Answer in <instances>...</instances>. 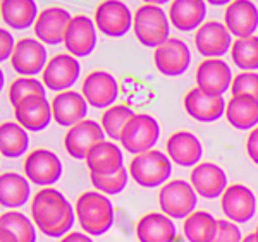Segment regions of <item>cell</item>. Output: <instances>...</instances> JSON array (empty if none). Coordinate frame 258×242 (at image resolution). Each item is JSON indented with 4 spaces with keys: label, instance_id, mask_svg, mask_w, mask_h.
<instances>
[{
    "label": "cell",
    "instance_id": "6da1fadb",
    "mask_svg": "<svg viewBox=\"0 0 258 242\" xmlns=\"http://www.w3.org/2000/svg\"><path fill=\"white\" fill-rule=\"evenodd\" d=\"M31 220L47 237H64L71 232L76 211L60 191L43 187L31 199Z\"/></svg>",
    "mask_w": 258,
    "mask_h": 242
},
{
    "label": "cell",
    "instance_id": "7a4b0ae2",
    "mask_svg": "<svg viewBox=\"0 0 258 242\" xmlns=\"http://www.w3.org/2000/svg\"><path fill=\"white\" fill-rule=\"evenodd\" d=\"M76 220L88 235H103L114 225V206L105 194L86 191L74 204Z\"/></svg>",
    "mask_w": 258,
    "mask_h": 242
},
{
    "label": "cell",
    "instance_id": "3957f363",
    "mask_svg": "<svg viewBox=\"0 0 258 242\" xmlns=\"http://www.w3.org/2000/svg\"><path fill=\"white\" fill-rule=\"evenodd\" d=\"M133 31L143 47L155 50L170 38L169 14L160 6L143 4L133 16Z\"/></svg>",
    "mask_w": 258,
    "mask_h": 242
},
{
    "label": "cell",
    "instance_id": "277c9868",
    "mask_svg": "<svg viewBox=\"0 0 258 242\" xmlns=\"http://www.w3.org/2000/svg\"><path fill=\"white\" fill-rule=\"evenodd\" d=\"M129 175L141 187H162L170 179L172 174V162L167 153L160 149H148L138 153L129 162Z\"/></svg>",
    "mask_w": 258,
    "mask_h": 242
},
{
    "label": "cell",
    "instance_id": "5b68a950",
    "mask_svg": "<svg viewBox=\"0 0 258 242\" xmlns=\"http://www.w3.org/2000/svg\"><path fill=\"white\" fill-rule=\"evenodd\" d=\"M198 194L188 181H167L159 191V204L164 215L170 218H186L197 210Z\"/></svg>",
    "mask_w": 258,
    "mask_h": 242
},
{
    "label": "cell",
    "instance_id": "8992f818",
    "mask_svg": "<svg viewBox=\"0 0 258 242\" xmlns=\"http://www.w3.org/2000/svg\"><path fill=\"white\" fill-rule=\"evenodd\" d=\"M160 124L150 114H135L120 136V144L133 155L153 149L159 143Z\"/></svg>",
    "mask_w": 258,
    "mask_h": 242
},
{
    "label": "cell",
    "instance_id": "52a82bcc",
    "mask_svg": "<svg viewBox=\"0 0 258 242\" xmlns=\"http://www.w3.org/2000/svg\"><path fill=\"white\" fill-rule=\"evenodd\" d=\"M24 175L35 186L50 187L62 177V162L57 153L47 148H36L24 158Z\"/></svg>",
    "mask_w": 258,
    "mask_h": 242
},
{
    "label": "cell",
    "instance_id": "ba28073f",
    "mask_svg": "<svg viewBox=\"0 0 258 242\" xmlns=\"http://www.w3.org/2000/svg\"><path fill=\"white\" fill-rule=\"evenodd\" d=\"M133 12L122 0H103L95 9V26L109 38H120L133 28Z\"/></svg>",
    "mask_w": 258,
    "mask_h": 242
},
{
    "label": "cell",
    "instance_id": "9c48e42d",
    "mask_svg": "<svg viewBox=\"0 0 258 242\" xmlns=\"http://www.w3.org/2000/svg\"><path fill=\"white\" fill-rule=\"evenodd\" d=\"M80 74L81 65L76 57L71 53H57L45 65L43 72H41V83L47 90L60 93V91L71 90L76 85Z\"/></svg>",
    "mask_w": 258,
    "mask_h": 242
},
{
    "label": "cell",
    "instance_id": "30bf717a",
    "mask_svg": "<svg viewBox=\"0 0 258 242\" xmlns=\"http://www.w3.org/2000/svg\"><path fill=\"white\" fill-rule=\"evenodd\" d=\"M81 95L93 108H109L119 98V83L109 70H91L81 85Z\"/></svg>",
    "mask_w": 258,
    "mask_h": 242
},
{
    "label": "cell",
    "instance_id": "8fae6325",
    "mask_svg": "<svg viewBox=\"0 0 258 242\" xmlns=\"http://www.w3.org/2000/svg\"><path fill=\"white\" fill-rule=\"evenodd\" d=\"M153 64L160 74L167 77L182 76L191 64V50L188 43L170 36L165 43L153 50Z\"/></svg>",
    "mask_w": 258,
    "mask_h": 242
},
{
    "label": "cell",
    "instance_id": "7c38bea8",
    "mask_svg": "<svg viewBox=\"0 0 258 242\" xmlns=\"http://www.w3.org/2000/svg\"><path fill=\"white\" fill-rule=\"evenodd\" d=\"M11 65L21 76L33 77L43 72L47 65V48L36 38H21L16 41L11 55Z\"/></svg>",
    "mask_w": 258,
    "mask_h": 242
},
{
    "label": "cell",
    "instance_id": "4fadbf2b",
    "mask_svg": "<svg viewBox=\"0 0 258 242\" xmlns=\"http://www.w3.org/2000/svg\"><path fill=\"white\" fill-rule=\"evenodd\" d=\"M195 47L205 58H220L231 50L232 35L220 21H205L195 31Z\"/></svg>",
    "mask_w": 258,
    "mask_h": 242
},
{
    "label": "cell",
    "instance_id": "5bb4252c",
    "mask_svg": "<svg viewBox=\"0 0 258 242\" xmlns=\"http://www.w3.org/2000/svg\"><path fill=\"white\" fill-rule=\"evenodd\" d=\"M258 199L244 184H231L220 196V210L227 220L234 223H246L256 211Z\"/></svg>",
    "mask_w": 258,
    "mask_h": 242
},
{
    "label": "cell",
    "instance_id": "9a60e30c",
    "mask_svg": "<svg viewBox=\"0 0 258 242\" xmlns=\"http://www.w3.org/2000/svg\"><path fill=\"white\" fill-rule=\"evenodd\" d=\"M105 139L100 122L93 119H83L68 129L64 136V148L68 155L74 160H85L86 155L95 144Z\"/></svg>",
    "mask_w": 258,
    "mask_h": 242
},
{
    "label": "cell",
    "instance_id": "2e32d148",
    "mask_svg": "<svg viewBox=\"0 0 258 242\" xmlns=\"http://www.w3.org/2000/svg\"><path fill=\"white\" fill-rule=\"evenodd\" d=\"M64 47L74 57H88L97 47V26L88 16H73L64 35Z\"/></svg>",
    "mask_w": 258,
    "mask_h": 242
},
{
    "label": "cell",
    "instance_id": "e0dca14e",
    "mask_svg": "<svg viewBox=\"0 0 258 242\" xmlns=\"http://www.w3.org/2000/svg\"><path fill=\"white\" fill-rule=\"evenodd\" d=\"M184 110L191 119L198 122H215L226 114V100L220 95H212L203 91L202 88L195 86L186 93L182 100Z\"/></svg>",
    "mask_w": 258,
    "mask_h": 242
},
{
    "label": "cell",
    "instance_id": "ac0fdd59",
    "mask_svg": "<svg viewBox=\"0 0 258 242\" xmlns=\"http://www.w3.org/2000/svg\"><path fill=\"white\" fill-rule=\"evenodd\" d=\"M189 184L197 191L198 196L207 199L220 198L222 193L226 191L227 184V175L224 172L222 167L212 164V162H200L191 169L189 175Z\"/></svg>",
    "mask_w": 258,
    "mask_h": 242
},
{
    "label": "cell",
    "instance_id": "d6986e66",
    "mask_svg": "<svg viewBox=\"0 0 258 242\" xmlns=\"http://www.w3.org/2000/svg\"><path fill=\"white\" fill-rule=\"evenodd\" d=\"M232 72L229 64L222 58H203L197 67V86L203 91H209L212 95H220L224 97L227 90H231Z\"/></svg>",
    "mask_w": 258,
    "mask_h": 242
},
{
    "label": "cell",
    "instance_id": "ffe728a7",
    "mask_svg": "<svg viewBox=\"0 0 258 242\" xmlns=\"http://www.w3.org/2000/svg\"><path fill=\"white\" fill-rule=\"evenodd\" d=\"M50 107H52V119L64 127L74 126L88 115V102L80 91L74 90L55 93V97L50 102Z\"/></svg>",
    "mask_w": 258,
    "mask_h": 242
},
{
    "label": "cell",
    "instance_id": "44dd1931",
    "mask_svg": "<svg viewBox=\"0 0 258 242\" xmlns=\"http://www.w3.org/2000/svg\"><path fill=\"white\" fill-rule=\"evenodd\" d=\"M224 24L232 36L255 35L258 29V9L251 0H232L224 11Z\"/></svg>",
    "mask_w": 258,
    "mask_h": 242
},
{
    "label": "cell",
    "instance_id": "7402d4cb",
    "mask_svg": "<svg viewBox=\"0 0 258 242\" xmlns=\"http://www.w3.org/2000/svg\"><path fill=\"white\" fill-rule=\"evenodd\" d=\"M16 122L30 132H40L48 127L52 119V107L47 97L35 95L14 107Z\"/></svg>",
    "mask_w": 258,
    "mask_h": 242
},
{
    "label": "cell",
    "instance_id": "603a6c76",
    "mask_svg": "<svg viewBox=\"0 0 258 242\" xmlns=\"http://www.w3.org/2000/svg\"><path fill=\"white\" fill-rule=\"evenodd\" d=\"M165 153L172 164L181 167H191L200 164L203 155V146L198 136L189 131H176L165 141Z\"/></svg>",
    "mask_w": 258,
    "mask_h": 242
},
{
    "label": "cell",
    "instance_id": "cb8c5ba5",
    "mask_svg": "<svg viewBox=\"0 0 258 242\" xmlns=\"http://www.w3.org/2000/svg\"><path fill=\"white\" fill-rule=\"evenodd\" d=\"M73 16L62 7H47L38 12L35 24V35L43 45H59L64 41L66 29Z\"/></svg>",
    "mask_w": 258,
    "mask_h": 242
},
{
    "label": "cell",
    "instance_id": "d4e9b609",
    "mask_svg": "<svg viewBox=\"0 0 258 242\" xmlns=\"http://www.w3.org/2000/svg\"><path fill=\"white\" fill-rule=\"evenodd\" d=\"M169 21L179 31H197L205 23V0H172L169 7Z\"/></svg>",
    "mask_w": 258,
    "mask_h": 242
},
{
    "label": "cell",
    "instance_id": "484cf974",
    "mask_svg": "<svg viewBox=\"0 0 258 242\" xmlns=\"http://www.w3.org/2000/svg\"><path fill=\"white\" fill-rule=\"evenodd\" d=\"M90 174H114L124 169V155L114 141H100L85 158Z\"/></svg>",
    "mask_w": 258,
    "mask_h": 242
},
{
    "label": "cell",
    "instance_id": "4316f807",
    "mask_svg": "<svg viewBox=\"0 0 258 242\" xmlns=\"http://www.w3.org/2000/svg\"><path fill=\"white\" fill-rule=\"evenodd\" d=\"M136 237L140 242H174L176 225L170 216L150 211L136 223Z\"/></svg>",
    "mask_w": 258,
    "mask_h": 242
},
{
    "label": "cell",
    "instance_id": "83f0119b",
    "mask_svg": "<svg viewBox=\"0 0 258 242\" xmlns=\"http://www.w3.org/2000/svg\"><path fill=\"white\" fill-rule=\"evenodd\" d=\"M31 187L26 175L16 172L0 174V204L6 208H21L30 201Z\"/></svg>",
    "mask_w": 258,
    "mask_h": 242
},
{
    "label": "cell",
    "instance_id": "f1b7e54d",
    "mask_svg": "<svg viewBox=\"0 0 258 242\" xmlns=\"http://www.w3.org/2000/svg\"><path fill=\"white\" fill-rule=\"evenodd\" d=\"M226 119L239 131H251L258 126V100L231 97L226 105Z\"/></svg>",
    "mask_w": 258,
    "mask_h": 242
},
{
    "label": "cell",
    "instance_id": "f546056e",
    "mask_svg": "<svg viewBox=\"0 0 258 242\" xmlns=\"http://www.w3.org/2000/svg\"><path fill=\"white\" fill-rule=\"evenodd\" d=\"M0 16L9 28L26 29L35 24L38 18V7L35 0H2Z\"/></svg>",
    "mask_w": 258,
    "mask_h": 242
},
{
    "label": "cell",
    "instance_id": "4dcf8cb0",
    "mask_svg": "<svg viewBox=\"0 0 258 242\" xmlns=\"http://www.w3.org/2000/svg\"><path fill=\"white\" fill-rule=\"evenodd\" d=\"M30 148V136L28 131L18 122L0 124V155L6 158H19L26 155Z\"/></svg>",
    "mask_w": 258,
    "mask_h": 242
},
{
    "label": "cell",
    "instance_id": "1f68e13d",
    "mask_svg": "<svg viewBox=\"0 0 258 242\" xmlns=\"http://www.w3.org/2000/svg\"><path fill=\"white\" fill-rule=\"evenodd\" d=\"M215 228H217V218H214L205 210H195L186 216L182 223V233L188 242H210Z\"/></svg>",
    "mask_w": 258,
    "mask_h": 242
},
{
    "label": "cell",
    "instance_id": "d6a6232c",
    "mask_svg": "<svg viewBox=\"0 0 258 242\" xmlns=\"http://www.w3.org/2000/svg\"><path fill=\"white\" fill-rule=\"evenodd\" d=\"M133 117H135V112L127 105H112L105 108V112L102 114L100 126L105 136H109L112 141H120V136Z\"/></svg>",
    "mask_w": 258,
    "mask_h": 242
},
{
    "label": "cell",
    "instance_id": "836d02e7",
    "mask_svg": "<svg viewBox=\"0 0 258 242\" xmlns=\"http://www.w3.org/2000/svg\"><path fill=\"white\" fill-rule=\"evenodd\" d=\"M231 58L239 69L256 70L258 69V36H243L232 41Z\"/></svg>",
    "mask_w": 258,
    "mask_h": 242
},
{
    "label": "cell",
    "instance_id": "e575fe53",
    "mask_svg": "<svg viewBox=\"0 0 258 242\" xmlns=\"http://www.w3.org/2000/svg\"><path fill=\"white\" fill-rule=\"evenodd\" d=\"M0 227L12 232L18 242H36V225L21 211H7L0 215Z\"/></svg>",
    "mask_w": 258,
    "mask_h": 242
},
{
    "label": "cell",
    "instance_id": "d590c367",
    "mask_svg": "<svg viewBox=\"0 0 258 242\" xmlns=\"http://www.w3.org/2000/svg\"><path fill=\"white\" fill-rule=\"evenodd\" d=\"M127 179H129V172L126 169H120L114 174H90L91 186L98 193L105 196H114L122 193L127 186Z\"/></svg>",
    "mask_w": 258,
    "mask_h": 242
},
{
    "label": "cell",
    "instance_id": "8d00e7d4",
    "mask_svg": "<svg viewBox=\"0 0 258 242\" xmlns=\"http://www.w3.org/2000/svg\"><path fill=\"white\" fill-rule=\"evenodd\" d=\"M9 102L12 107H16L18 103H21L23 100L35 97V95H41V97H47L45 95V85L41 81H38L36 77H18L11 83L9 86Z\"/></svg>",
    "mask_w": 258,
    "mask_h": 242
},
{
    "label": "cell",
    "instance_id": "74e56055",
    "mask_svg": "<svg viewBox=\"0 0 258 242\" xmlns=\"http://www.w3.org/2000/svg\"><path fill=\"white\" fill-rule=\"evenodd\" d=\"M232 97H248L258 100V72L255 70H243L236 74L231 83Z\"/></svg>",
    "mask_w": 258,
    "mask_h": 242
},
{
    "label": "cell",
    "instance_id": "f35d334b",
    "mask_svg": "<svg viewBox=\"0 0 258 242\" xmlns=\"http://www.w3.org/2000/svg\"><path fill=\"white\" fill-rule=\"evenodd\" d=\"M243 235L238 227V223L231 220H217V228L210 242H241Z\"/></svg>",
    "mask_w": 258,
    "mask_h": 242
},
{
    "label": "cell",
    "instance_id": "ab89813d",
    "mask_svg": "<svg viewBox=\"0 0 258 242\" xmlns=\"http://www.w3.org/2000/svg\"><path fill=\"white\" fill-rule=\"evenodd\" d=\"M16 40L12 33L6 28H0V64L7 58H11L12 50H14Z\"/></svg>",
    "mask_w": 258,
    "mask_h": 242
},
{
    "label": "cell",
    "instance_id": "60d3db41",
    "mask_svg": "<svg viewBox=\"0 0 258 242\" xmlns=\"http://www.w3.org/2000/svg\"><path fill=\"white\" fill-rule=\"evenodd\" d=\"M246 153L249 160L258 165V126L255 129H251L246 137Z\"/></svg>",
    "mask_w": 258,
    "mask_h": 242
},
{
    "label": "cell",
    "instance_id": "b9f144b4",
    "mask_svg": "<svg viewBox=\"0 0 258 242\" xmlns=\"http://www.w3.org/2000/svg\"><path fill=\"white\" fill-rule=\"evenodd\" d=\"M60 242H93L88 233L83 232H69L64 237H60Z\"/></svg>",
    "mask_w": 258,
    "mask_h": 242
},
{
    "label": "cell",
    "instance_id": "7bdbcfd3",
    "mask_svg": "<svg viewBox=\"0 0 258 242\" xmlns=\"http://www.w3.org/2000/svg\"><path fill=\"white\" fill-rule=\"evenodd\" d=\"M0 242H18L14 235H12V232H9L7 228L0 227Z\"/></svg>",
    "mask_w": 258,
    "mask_h": 242
},
{
    "label": "cell",
    "instance_id": "ee69618b",
    "mask_svg": "<svg viewBox=\"0 0 258 242\" xmlns=\"http://www.w3.org/2000/svg\"><path fill=\"white\" fill-rule=\"evenodd\" d=\"M207 4H212V6H217V7H220V6H229V4L232 2V0H205Z\"/></svg>",
    "mask_w": 258,
    "mask_h": 242
},
{
    "label": "cell",
    "instance_id": "f6af8a7d",
    "mask_svg": "<svg viewBox=\"0 0 258 242\" xmlns=\"http://www.w3.org/2000/svg\"><path fill=\"white\" fill-rule=\"evenodd\" d=\"M145 4H153V6H164L167 2H172V0H143Z\"/></svg>",
    "mask_w": 258,
    "mask_h": 242
},
{
    "label": "cell",
    "instance_id": "bcb514c9",
    "mask_svg": "<svg viewBox=\"0 0 258 242\" xmlns=\"http://www.w3.org/2000/svg\"><path fill=\"white\" fill-rule=\"evenodd\" d=\"M241 242H258V239H256L255 232H253V233H248L246 237H243V239H241Z\"/></svg>",
    "mask_w": 258,
    "mask_h": 242
},
{
    "label": "cell",
    "instance_id": "7dc6e473",
    "mask_svg": "<svg viewBox=\"0 0 258 242\" xmlns=\"http://www.w3.org/2000/svg\"><path fill=\"white\" fill-rule=\"evenodd\" d=\"M4 85H6V76H4V70L0 69V91L4 90Z\"/></svg>",
    "mask_w": 258,
    "mask_h": 242
},
{
    "label": "cell",
    "instance_id": "c3c4849f",
    "mask_svg": "<svg viewBox=\"0 0 258 242\" xmlns=\"http://www.w3.org/2000/svg\"><path fill=\"white\" fill-rule=\"evenodd\" d=\"M255 235H256V239H258V225H256V228H255Z\"/></svg>",
    "mask_w": 258,
    "mask_h": 242
},
{
    "label": "cell",
    "instance_id": "681fc988",
    "mask_svg": "<svg viewBox=\"0 0 258 242\" xmlns=\"http://www.w3.org/2000/svg\"><path fill=\"white\" fill-rule=\"evenodd\" d=\"M256 210H258V203H256Z\"/></svg>",
    "mask_w": 258,
    "mask_h": 242
},
{
    "label": "cell",
    "instance_id": "f907efd6",
    "mask_svg": "<svg viewBox=\"0 0 258 242\" xmlns=\"http://www.w3.org/2000/svg\"><path fill=\"white\" fill-rule=\"evenodd\" d=\"M0 18H2V16H0Z\"/></svg>",
    "mask_w": 258,
    "mask_h": 242
}]
</instances>
